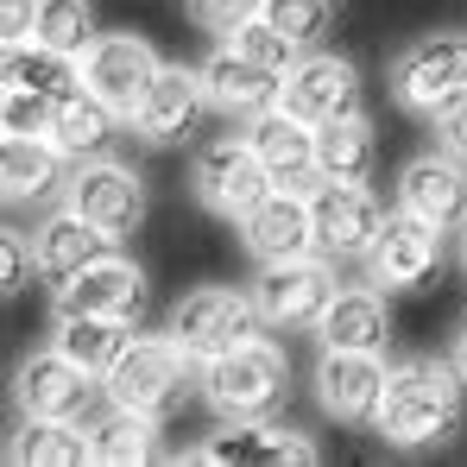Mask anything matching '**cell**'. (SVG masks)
Returning a JSON list of instances; mask_svg holds the SVG:
<instances>
[{
	"label": "cell",
	"mask_w": 467,
	"mask_h": 467,
	"mask_svg": "<svg viewBox=\"0 0 467 467\" xmlns=\"http://www.w3.org/2000/svg\"><path fill=\"white\" fill-rule=\"evenodd\" d=\"M462 417H467V379L455 373V360L417 354V360L391 367L386 398L373 410V436L386 449L423 455V449H449L462 436Z\"/></svg>",
	"instance_id": "6da1fadb"
},
{
	"label": "cell",
	"mask_w": 467,
	"mask_h": 467,
	"mask_svg": "<svg viewBox=\"0 0 467 467\" xmlns=\"http://www.w3.org/2000/svg\"><path fill=\"white\" fill-rule=\"evenodd\" d=\"M190 386H202V360L164 328V335H133L127 348H120V360L101 373V391H108V404H120V410H140V417H152L164 423Z\"/></svg>",
	"instance_id": "7a4b0ae2"
},
{
	"label": "cell",
	"mask_w": 467,
	"mask_h": 467,
	"mask_svg": "<svg viewBox=\"0 0 467 467\" xmlns=\"http://www.w3.org/2000/svg\"><path fill=\"white\" fill-rule=\"evenodd\" d=\"M196 391H202V404L222 423H234V417H272L285 404V391H291V354L278 341L253 335V341L228 348V354L202 360V386Z\"/></svg>",
	"instance_id": "3957f363"
},
{
	"label": "cell",
	"mask_w": 467,
	"mask_h": 467,
	"mask_svg": "<svg viewBox=\"0 0 467 467\" xmlns=\"http://www.w3.org/2000/svg\"><path fill=\"white\" fill-rule=\"evenodd\" d=\"M391 101L410 114V120H442L449 108L467 101V32H423L410 38L398 57H391Z\"/></svg>",
	"instance_id": "277c9868"
},
{
	"label": "cell",
	"mask_w": 467,
	"mask_h": 467,
	"mask_svg": "<svg viewBox=\"0 0 467 467\" xmlns=\"http://www.w3.org/2000/svg\"><path fill=\"white\" fill-rule=\"evenodd\" d=\"M265 190H272L265 158L253 152L246 133H215L209 146H196V158H190V196L209 215H222V222H240Z\"/></svg>",
	"instance_id": "5b68a950"
},
{
	"label": "cell",
	"mask_w": 467,
	"mask_h": 467,
	"mask_svg": "<svg viewBox=\"0 0 467 467\" xmlns=\"http://www.w3.org/2000/svg\"><path fill=\"white\" fill-rule=\"evenodd\" d=\"M253 304L265 316V328H278V335H304L316 328L328 304H335V259H278V265H259V278H253Z\"/></svg>",
	"instance_id": "8992f818"
},
{
	"label": "cell",
	"mask_w": 467,
	"mask_h": 467,
	"mask_svg": "<svg viewBox=\"0 0 467 467\" xmlns=\"http://www.w3.org/2000/svg\"><path fill=\"white\" fill-rule=\"evenodd\" d=\"M259 328H265V316L253 304V291H234V285H202V291L177 297V310H171V335H177L196 360L228 354L240 341H253Z\"/></svg>",
	"instance_id": "52a82bcc"
},
{
	"label": "cell",
	"mask_w": 467,
	"mask_h": 467,
	"mask_svg": "<svg viewBox=\"0 0 467 467\" xmlns=\"http://www.w3.org/2000/svg\"><path fill=\"white\" fill-rule=\"evenodd\" d=\"M95 398H108V391H101V373L77 367L64 348L26 354L19 373H13V404H19V417H64V423H82V417L95 410Z\"/></svg>",
	"instance_id": "ba28073f"
},
{
	"label": "cell",
	"mask_w": 467,
	"mask_h": 467,
	"mask_svg": "<svg viewBox=\"0 0 467 467\" xmlns=\"http://www.w3.org/2000/svg\"><path fill=\"white\" fill-rule=\"evenodd\" d=\"M64 202L88 215L101 234H114V240H127V234L146 222V177L133 171V164H120V158H82L77 171L64 177Z\"/></svg>",
	"instance_id": "9c48e42d"
},
{
	"label": "cell",
	"mask_w": 467,
	"mask_h": 467,
	"mask_svg": "<svg viewBox=\"0 0 467 467\" xmlns=\"http://www.w3.org/2000/svg\"><path fill=\"white\" fill-rule=\"evenodd\" d=\"M146 297H152V291H146V272H140L133 259H120V253H101V259H88L82 272L57 278L51 316H114V322H133V328H140Z\"/></svg>",
	"instance_id": "30bf717a"
},
{
	"label": "cell",
	"mask_w": 467,
	"mask_h": 467,
	"mask_svg": "<svg viewBox=\"0 0 467 467\" xmlns=\"http://www.w3.org/2000/svg\"><path fill=\"white\" fill-rule=\"evenodd\" d=\"M310 215H316V253L335 259V265L341 259H367L379 228H386L379 196L367 183H335V177H322L310 190Z\"/></svg>",
	"instance_id": "8fae6325"
},
{
	"label": "cell",
	"mask_w": 467,
	"mask_h": 467,
	"mask_svg": "<svg viewBox=\"0 0 467 467\" xmlns=\"http://www.w3.org/2000/svg\"><path fill=\"white\" fill-rule=\"evenodd\" d=\"M278 108H291L310 127H328V120L367 114V82H360V70L348 57H335V51H304L297 70L278 88Z\"/></svg>",
	"instance_id": "7c38bea8"
},
{
	"label": "cell",
	"mask_w": 467,
	"mask_h": 467,
	"mask_svg": "<svg viewBox=\"0 0 467 467\" xmlns=\"http://www.w3.org/2000/svg\"><path fill=\"white\" fill-rule=\"evenodd\" d=\"M190 462H202V467H316L322 449L304 430H285V423H265V417H234L202 449H190Z\"/></svg>",
	"instance_id": "4fadbf2b"
},
{
	"label": "cell",
	"mask_w": 467,
	"mask_h": 467,
	"mask_svg": "<svg viewBox=\"0 0 467 467\" xmlns=\"http://www.w3.org/2000/svg\"><path fill=\"white\" fill-rule=\"evenodd\" d=\"M360 265H367V285H379V291H417L442 265V228H430L410 209H391L379 240H373V253Z\"/></svg>",
	"instance_id": "5bb4252c"
},
{
	"label": "cell",
	"mask_w": 467,
	"mask_h": 467,
	"mask_svg": "<svg viewBox=\"0 0 467 467\" xmlns=\"http://www.w3.org/2000/svg\"><path fill=\"white\" fill-rule=\"evenodd\" d=\"M158 70H164V57H158L140 32H101V38L82 51V82H88L120 120H133V108L146 101V88H152Z\"/></svg>",
	"instance_id": "9a60e30c"
},
{
	"label": "cell",
	"mask_w": 467,
	"mask_h": 467,
	"mask_svg": "<svg viewBox=\"0 0 467 467\" xmlns=\"http://www.w3.org/2000/svg\"><path fill=\"white\" fill-rule=\"evenodd\" d=\"M240 246L253 265H278V259H310L316 253V215L310 190H265L240 222Z\"/></svg>",
	"instance_id": "2e32d148"
},
{
	"label": "cell",
	"mask_w": 467,
	"mask_h": 467,
	"mask_svg": "<svg viewBox=\"0 0 467 467\" xmlns=\"http://www.w3.org/2000/svg\"><path fill=\"white\" fill-rule=\"evenodd\" d=\"M386 354L373 348H322L316 360V404L335 417V423H373L379 398H386Z\"/></svg>",
	"instance_id": "e0dca14e"
},
{
	"label": "cell",
	"mask_w": 467,
	"mask_h": 467,
	"mask_svg": "<svg viewBox=\"0 0 467 467\" xmlns=\"http://www.w3.org/2000/svg\"><path fill=\"white\" fill-rule=\"evenodd\" d=\"M202 114H215L209 108V88H202V70L164 64L152 77V88H146V101L133 108V133L146 146H183V140H196Z\"/></svg>",
	"instance_id": "ac0fdd59"
},
{
	"label": "cell",
	"mask_w": 467,
	"mask_h": 467,
	"mask_svg": "<svg viewBox=\"0 0 467 467\" xmlns=\"http://www.w3.org/2000/svg\"><path fill=\"white\" fill-rule=\"evenodd\" d=\"M398 209L423 215L430 228H442V234H455L467 222V164L449 146L417 152L398 171Z\"/></svg>",
	"instance_id": "d6986e66"
},
{
	"label": "cell",
	"mask_w": 467,
	"mask_h": 467,
	"mask_svg": "<svg viewBox=\"0 0 467 467\" xmlns=\"http://www.w3.org/2000/svg\"><path fill=\"white\" fill-rule=\"evenodd\" d=\"M196 70H202L209 108H215L222 120H259L265 108H278V88H285L278 70H265L259 57H246L234 38H228V45H215Z\"/></svg>",
	"instance_id": "ffe728a7"
},
{
	"label": "cell",
	"mask_w": 467,
	"mask_h": 467,
	"mask_svg": "<svg viewBox=\"0 0 467 467\" xmlns=\"http://www.w3.org/2000/svg\"><path fill=\"white\" fill-rule=\"evenodd\" d=\"M246 140H253V152L265 158L272 190H316V183H322V146H316V127H310V120H297L291 108H265L259 120H246Z\"/></svg>",
	"instance_id": "44dd1931"
},
{
	"label": "cell",
	"mask_w": 467,
	"mask_h": 467,
	"mask_svg": "<svg viewBox=\"0 0 467 467\" xmlns=\"http://www.w3.org/2000/svg\"><path fill=\"white\" fill-rule=\"evenodd\" d=\"M57 190H64V152L51 133H6L0 140V196L13 209L45 202Z\"/></svg>",
	"instance_id": "7402d4cb"
},
{
	"label": "cell",
	"mask_w": 467,
	"mask_h": 467,
	"mask_svg": "<svg viewBox=\"0 0 467 467\" xmlns=\"http://www.w3.org/2000/svg\"><path fill=\"white\" fill-rule=\"evenodd\" d=\"M101 253H114V234H101L88 215H77L70 202L51 209V215L32 228V259H38V272H45L51 285L70 278V272H82V265L101 259Z\"/></svg>",
	"instance_id": "603a6c76"
},
{
	"label": "cell",
	"mask_w": 467,
	"mask_h": 467,
	"mask_svg": "<svg viewBox=\"0 0 467 467\" xmlns=\"http://www.w3.org/2000/svg\"><path fill=\"white\" fill-rule=\"evenodd\" d=\"M316 335H322V348H373V354H386V341H391L386 291H379V285H348V291H335V304L316 322Z\"/></svg>",
	"instance_id": "cb8c5ba5"
},
{
	"label": "cell",
	"mask_w": 467,
	"mask_h": 467,
	"mask_svg": "<svg viewBox=\"0 0 467 467\" xmlns=\"http://www.w3.org/2000/svg\"><path fill=\"white\" fill-rule=\"evenodd\" d=\"M114 127H120V114H114L88 82H77L70 95H57V108H51V140H57V152L70 158V164L101 158L108 140H114Z\"/></svg>",
	"instance_id": "d4e9b609"
},
{
	"label": "cell",
	"mask_w": 467,
	"mask_h": 467,
	"mask_svg": "<svg viewBox=\"0 0 467 467\" xmlns=\"http://www.w3.org/2000/svg\"><path fill=\"white\" fill-rule=\"evenodd\" d=\"M13 467H82L95 462L88 449V423H64V417H26L19 436L6 442Z\"/></svg>",
	"instance_id": "484cf974"
},
{
	"label": "cell",
	"mask_w": 467,
	"mask_h": 467,
	"mask_svg": "<svg viewBox=\"0 0 467 467\" xmlns=\"http://www.w3.org/2000/svg\"><path fill=\"white\" fill-rule=\"evenodd\" d=\"M133 335L140 328L133 322H114V316H51V348H64L88 373H108Z\"/></svg>",
	"instance_id": "4316f807"
},
{
	"label": "cell",
	"mask_w": 467,
	"mask_h": 467,
	"mask_svg": "<svg viewBox=\"0 0 467 467\" xmlns=\"http://www.w3.org/2000/svg\"><path fill=\"white\" fill-rule=\"evenodd\" d=\"M316 146H322V177H335V183H367L373 164H379V133H373L367 114L316 127Z\"/></svg>",
	"instance_id": "83f0119b"
},
{
	"label": "cell",
	"mask_w": 467,
	"mask_h": 467,
	"mask_svg": "<svg viewBox=\"0 0 467 467\" xmlns=\"http://www.w3.org/2000/svg\"><path fill=\"white\" fill-rule=\"evenodd\" d=\"M88 449H95V462H108V467L152 462V455H158V423H152V417H140V410L108 404V417L88 423Z\"/></svg>",
	"instance_id": "f1b7e54d"
},
{
	"label": "cell",
	"mask_w": 467,
	"mask_h": 467,
	"mask_svg": "<svg viewBox=\"0 0 467 467\" xmlns=\"http://www.w3.org/2000/svg\"><path fill=\"white\" fill-rule=\"evenodd\" d=\"M0 82H26V88H45V95H70V88L82 82V57L32 38V45H13V51H6Z\"/></svg>",
	"instance_id": "f546056e"
},
{
	"label": "cell",
	"mask_w": 467,
	"mask_h": 467,
	"mask_svg": "<svg viewBox=\"0 0 467 467\" xmlns=\"http://www.w3.org/2000/svg\"><path fill=\"white\" fill-rule=\"evenodd\" d=\"M95 38H101L95 32V0H45L38 6V45H57V51L82 57Z\"/></svg>",
	"instance_id": "4dcf8cb0"
},
{
	"label": "cell",
	"mask_w": 467,
	"mask_h": 467,
	"mask_svg": "<svg viewBox=\"0 0 467 467\" xmlns=\"http://www.w3.org/2000/svg\"><path fill=\"white\" fill-rule=\"evenodd\" d=\"M259 13H265L291 45L316 51V45H322V32H328V19H335V0H265Z\"/></svg>",
	"instance_id": "1f68e13d"
},
{
	"label": "cell",
	"mask_w": 467,
	"mask_h": 467,
	"mask_svg": "<svg viewBox=\"0 0 467 467\" xmlns=\"http://www.w3.org/2000/svg\"><path fill=\"white\" fill-rule=\"evenodd\" d=\"M234 45H240L246 57H259L265 70H278V77H291V70H297V57H304V45H291L265 13H259V19H246V26L234 32Z\"/></svg>",
	"instance_id": "d6a6232c"
},
{
	"label": "cell",
	"mask_w": 467,
	"mask_h": 467,
	"mask_svg": "<svg viewBox=\"0 0 467 467\" xmlns=\"http://www.w3.org/2000/svg\"><path fill=\"white\" fill-rule=\"evenodd\" d=\"M51 108H57V95H45V88H26V82L0 88V127L6 133H51Z\"/></svg>",
	"instance_id": "836d02e7"
},
{
	"label": "cell",
	"mask_w": 467,
	"mask_h": 467,
	"mask_svg": "<svg viewBox=\"0 0 467 467\" xmlns=\"http://www.w3.org/2000/svg\"><path fill=\"white\" fill-rule=\"evenodd\" d=\"M259 6H265V0H183V13H190L202 32H215V38H234L246 19H259Z\"/></svg>",
	"instance_id": "e575fe53"
},
{
	"label": "cell",
	"mask_w": 467,
	"mask_h": 467,
	"mask_svg": "<svg viewBox=\"0 0 467 467\" xmlns=\"http://www.w3.org/2000/svg\"><path fill=\"white\" fill-rule=\"evenodd\" d=\"M32 272H38V259H32V234L6 228V234H0V297H19Z\"/></svg>",
	"instance_id": "d590c367"
},
{
	"label": "cell",
	"mask_w": 467,
	"mask_h": 467,
	"mask_svg": "<svg viewBox=\"0 0 467 467\" xmlns=\"http://www.w3.org/2000/svg\"><path fill=\"white\" fill-rule=\"evenodd\" d=\"M38 6L45 0H0V45H32L38 38Z\"/></svg>",
	"instance_id": "8d00e7d4"
},
{
	"label": "cell",
	"mask_w": 467,
	"mask_h": 467,
	"mask_svg": "<svg viewBox=\"0 0 467 467\" xmlns=\"http://www.w3.org/2000/svg\"><path fill=\"white\" fill-rule=\"evenodd\" d=\"M436 146H449V152L467 164V101H462V108H449V114L436 120Z\"/></svg>",
	"instance_id": "74e56055"
},
{
	"label": "cell",
	"mask_w": 467,
	"mask_h": 467,
	"mask_svg": "<svg viewBox=\"0 0 467 467\" xmlns=\"http://www.w3.org/2000/svg\"><path fill=\"white\" fill-rule=\"evenodd\" d=\"M449 360H455V373H462V379H467V322H462V328H455V348H449Z\"/></svg>",
	"instance_id": "f35d334b"
},
{
	"label": "cell",
	"mask_w": 467,
	"mask_h": 467,
	"mask_svg": "<svg viewBox=\"0 0 467 467\" xmlns=\"http://www.w3.org/2000/svg\"><path fill=\"white\" fill-rule=\"evenodd\" d=\"M455 234H462V272H467V222H462V228H455Z\"/></svg>",
	"instance_id": "ab89813d"
}]
</instances>
